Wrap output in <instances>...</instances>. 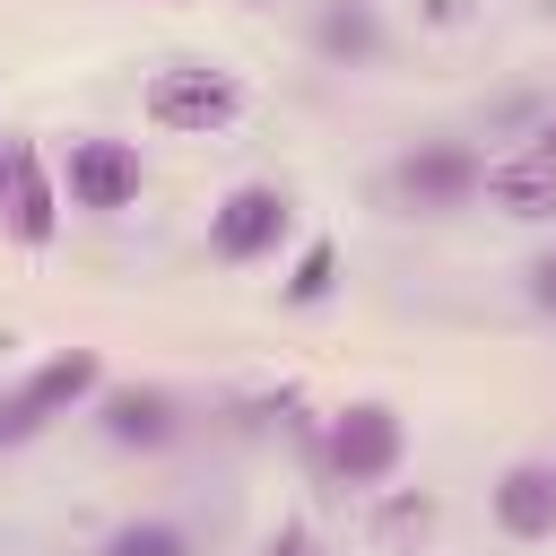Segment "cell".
Returning a JSON list of instances; mask_svg holds the SVG:
<instances>
[{
    "label": "cell",
    "mask_w": 556,
    "mask_h": 556,
    "mask_svg": "<svg viewBox=\"0 0 556 556\" xmlns=\"http://www.w3.org/2000/svg\"><path fill=\"white\" fill-rule=\"evenodd\" d=\"M521 148H530V156H556V113H547V122H539V130H530Z\"/></svg>",
    "instance_id": "cell-18"
},
{
    "label": "cell",
    "mask_w": 556,
    "mask_h": 556,
    "mask_svg": "<svg viewBox=\"0 0 556 556\" xmlns=\"http://www.w3.org/2000/svg\"><path fill=\"white\" fill-rule=\"evenodd\" d=\"M313 52L330 70H382L391 52V26H382V0H313Z\"/></svg>",
    "instance_id": "cell-10"
},
{
    "label": "cell",
    "mask_w": 556,
    "mask_h": 556,
    "mask_svg": "<svg viewBox=\"0 0 556 556\" xmlns=\"http://www.w3.org/2000/svg\"><path fill=\"white\" fill-rule=\"evenodd\" d=\"M400 460H408V426H400L391 400H348V408L330 417V434H321V478L348 486V495L391 486Z\"/></svg>",
    "instance_id": "cell-1"
},
{
    "label": "cell",
    "mask_w": 556,
    "mask_h": 556,
    "mask_svg": "<svg viewBox=\"0 0 556 556\" xmlns=\"http://www.w3.org/2000/svg\"><path fill=\"white\" fill-rule=\"evenodd\" d=\"M486 513H495V530H504L513 547L556 539V460H513V469H495Z\"/></svg>",
    "instance_id": "cell-9"
},
{
    "label": "cell",
    "mask_w": 556,
    "mask_h": 556,
    "mask_svg": "<svg viewBox=\"0 0 556 556\" xmlns=\"http://www.w3.org/2000/svg\"><path fill=\"white\" fill-rule=\"evenodd\" d=\"M478 174H486V156H478L469 139H417V148L391 156L382 200H391L400 217H452V208L478 200Z\"/></svg>",
    "instance_id": "cell-2"
},
{
    "label": "cell",
    "mask_w": 556,
    "mask_h": 556,
    "mask_svg": "<svg viewBox=\"0 0 556 556\" xmlns=\"http://www.w3.org/2000/svg\"><path fill=\"white\" fill-rule=\"evenodd\" d=\"M96 556H200V539L182 521H165V513H139V521H113L96 539Z\"/></svg>",
    "instance_id": "cell-12"
},
{
    "label": "cell",
    "mask_w": 556,
    "mask_h": 556,
    "mask_svg": "<svg viewBox=\"0 0 556 556\" xmlns=\"http://www.w3.org/2000/svg\"><path fill=\"white\" fill-rule=\"evenodd\" d=\"M478 200L495 217H513V226H556V156H530V148L495 156L478 174Z\"/></svg>",
    "instance_id": "cell-11"
},
{
    "label": "cell",
    "mask_w": 556,
    "mask_h": 556,
    "mask_svg": "<svg viewBox=\"0 0 556 556\" xmlns=\"http://www.w3.org/2000/svg\"><path fill=\"white\" fill-rule=\"evenodd\" d=\"M261 556H321V539H313V530H304V521H278V530H269V547H261Z\"/></svg>",
    "instance_id": "cell-16"
},
{
    "label": "cell",
    "mask_w": 556,
    "mask_h": 556,
    "mask_svg": "<svg viewBox=\"0 0 556 556\" xmlns=\"http://www.w3.org/2000/svg\"><path fill=\"white\" fill-rule=\"evenodd\" d=\"M104 391V365H96V348H61V356H43L17 391H0V452H17V443H35L52 417H70V408H87Z\"/></svg>",
    "instance_id": "cell-4"
},
{
    "label": "cell",
    "mask_w": 556,
    "mask_h": 556,
    "mask_svg": "<svg viewBox=\"0 0 556 556\" xmlns=\"http://www.w3.org/2000/svg\"><path fill=\"white\" fill-rule=\"evenodd\" d=\"M87 408H96V434L122 443V452H165L182 434V400L156 391V382H104Z\"/></svg>",
    "instance_id": "cell-8"
},
{
    "label": "cell",
    "mask_w": 556,
    "mask_h": 556,
    "mask_svg": "<svg viewBox=\"0 0 556 556\" xmlns=\"http://www.w3.org/2000/svg\"><path fill=\"white\" fill-rule=\"evenodd\" d=\"M52 174H61V200H70V208H87V217L130 208V200H139V182H148V165H139V148H130V139H70V156H61Z\"/></svg>",
    "instance_id": "cell-6"
},
{
    "label": "cell",
    "mask_w": 556,
    "mask_h": 556,
    "mask_svg": "<svg viewBox=\"0 0 556 556\" xmlns=\"http://www.w3.org/2000/svg\"><path fill=\"white\" fill-rule=\"evenodd\" d=\"M287 226H295V200H287L278 182H235V191L208 208V252H217L226 269H252V261H269V252L287 243Z\"/></svg>",
    "instance_id": "cell-5"
},
{
    "label": "cell",
    "mask_w": 556,
    "mask_h": 556,
    "mask_svg": "<svg viewBox=\"0 0 556 556\" xmlns=\"http://www.w3.org/2000/svg\"><path fill=\"white\" fill-rule=\"evenodd\" d=\"M61 174L43 165V148L35 139H9V182H0V217H9V235L26 243V252H43L52 235H61Z\"/></svg>",
    "instance_id": "cell-7"
},
{
    "label": "cell",
    "mask_w": 556,
    "mask_h": 556,
    "mask_svg": "<svg viewBox=\"0 0 556 556\" xmlns=\"http://www.w3.org/2000/svg\"><path fill=\"white\" fill-rule=\"evenodd\" d=\"M426 17H434V26H469V0H434Z\"/></svg>",
    "instance_id": "cell-17"
},
{
    "label": "cell",
    "mask_w": 556,
    "mask_h": 556,
    "mask_svg": "<svg viewBox=\"0 0 556 556\" xmlns=\"http://www.w3.org/2000/svg\"><path fill=\"white\" fill-rule=\"evenodd\" d=\"M139 113L156 130H174V139H217V130L243 122V78L235 70H208V61H174V70L148 78Z\"/></svg>",
    "instance_id": "cell-3"
},
{
    "label": "cell",
    "mask_w": 556,
    "mask_h": 556,
    "mask_svg": "<svg viewBox=\"0 0 556 556\" xmlns=\"http://www.w3.org/2000/svg\"><path fill=\"white\" fill-rule=\"evenodd\" d=\"M330 287H339V243H330V235H313V243L295 252V269H287V304L304 313V304H321Z\"/></svg>",
    "instance_id": "cell-13"
},
{
    "label": "cell",
    "mask_w": 556,
    "mask_h": 556,
    "mask_svg": "<svg viewBox=\"0 0 556 556\" xmlns=\"http://www.w3.org/2000/svg\"><path fill=\"white\" fill-rule=\"evenodd\" d=\"M0 182H9V139H0Z\"/></svg>",
    "instance_id": "cell-19"
},
{
    "label": "cell",
    "mask_w": 556,
    "mask_h": 556,
    "mask_svg": "<svg viewBox=\"0 0 556 556\" xmlns=\"http://www.w3.org/2000/svg\"><path fill=\"white\" fill-rule=\"evenodd\" d=\"M374 530H382L391 547H408V539H426V530H434V495H391Z\"/></svg>",
    "instance_id": "cell-14"
},
{
    "label": "cell",
    "mask_w": 556,
    "mask_h": 556,
    "mask_svg": "<svg viewBox=\"0 0 556 556\" xmlns=\"http://www.w3.org/2000/svg\"><path fill=\"white\" fill-rule=\"evenodd\" d=\"M521 295H530V313H547V321H556V243H547V252H530Z\"/></svg>",
    "instance_id": "cell-15"
}]
</instances>
